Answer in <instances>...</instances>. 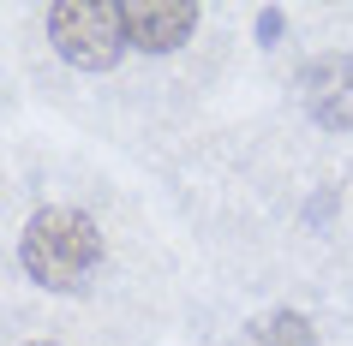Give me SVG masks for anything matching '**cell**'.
<instances>
[{"label":"cell","instance_id":"1","mask_svg":"<svg viewBox=\"0 0 353 346\" xmlns=\"http://www.w3.org/2000/svg\"><path fill=\"white\" fill-rule=\"evenodd\" d=\"M19 263L24 274L48 292H72L84 274L102 263V227L72 203H48L24 221L19 233Z\"/></svg>","mask_w":353,"mask_h":346},{"label":"cell","instance_id":"2","mask_svg":"<svg viewBox=\"0 0 353 346\" xmlns=\"http://www.w3.org/2000/svg\"><path fill=\"white\" fill-rule=\"evenodd\" d=\"M48 36L60 60L78 72H108L126 54V6L120 0H54L48 6Z\"/></svg>","mask_w":353,"mask_h":346},{"label":"cell","instance_id":"3","mask_svg":"<svg viewBox=\"0 0 353 346\" xmlns=\"http://www.w3.org/2000/svg\"><path fill=\"white\" fill-rule=\"evenodd\" d=\"M299 96L323 131H353V54H317L299 72Z\"/></svg>","mask_w":353,"mask_h":346},{"label":"cell","instance_id":"4","mask_svg":"<svg viewBox=\"0 0 353 346\" xmlns=\"http://www.w3.org/2000/svg\"><path fill=\"white\" fill-rule=\"evenodd\" d=\"M126 6V42L144 48V54H174L186 48L192 30H198V6L192 0H120Z\"/></svg>","mask_w":353,"mask_h":346},{"label":"cell","instance_id":"5","mask_svg":"<svg viewBox=\"0 0 353 346\" xmlns=\"http://www.w3.org/2000/svg\"><path fill=\"white\" fill-rule=\"evenodd\" d=\"M245 346H317V328L299 310H263L258 323L245 328Z\"/></svg>","mask_w":353,"mask_h":346},{"label":"cell","instance_id":"6","mask_svg":"<svg viewBox=\"0 0 353 346\" xmlns=\"http://www.w3.org/2000/svg\"><path fill=\"white\" fill-rule=\"evenodd\" d=\"M335 203H341V191H335V185H323V191H317V197H312V209H305V221H312V227H317V221L330 215Z\"/></svg>","mask_w":353,"mask_h":346},{"label":"cell","instance_id":"7","mask_svg":"<svg viewBox=\"0 0 353 346\" xmlns=\"http://www.w3.org/2000/svg\"><path fill=\"white\" fill-rule=\"evenodd\" d=\"M281 36V6H263L258 12V42H276Z\"/></svg>","mask_w":353,"mask_h":346},{"label":"cell","instance_id":"8","mask_svg":"<svg viewBox=\"0 0 353 346\" xmlns=\"http://www.w3.org/2000/svg\"><path fill=\"white\" fill-rule=\"evenodd\" d=\"M24 346H54V340H24Z\"/></svg>","mask_w":353,"mask_h":346}]
</instances>
